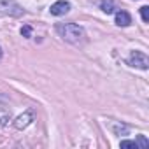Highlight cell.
<instances>
[{
    "instance_id": "7a4b0ae2",
    "label": "cell",
    "mask_w": 149,
    "mask_h": 149,
    "mask_svg": "<svg viewBox=\"0 0 149 149\" xmlns=\"http://www.w3.org/2000/svg\"><path fill=\"white\" fill-rule=\"evenodd\" d=\"M0 13L9 14V16H21V14H25L23 7L16 2V0H0Z\"/></svg>"
},
{
    "instance_id": "52a82bcc",
    "label": "cell",
    "mask_w": 149,
    "mask_h": 149,
    "mask_svg": "<svg viewBox=\"0 0 149 149\" xmlns=\"http://www.w3.org/2000/svg\"><path fill=\"white\" fill-rule=\"evenodd\" d=\"M102 11L107 14L114 13V0H102Z\"/></svg>"
},
{
    "instance_id": "277c9868",
    "label": "cell",
    "mask_w": 149,
    "mask_h": 149,
    "mask_svg": "<svg viewBox=\"0 0 149 149\" xmlns=\"http://www.w3.org/2000/svg\"><path fill=\"white\" fill-rule=\"evenodd\" d=\"M68 11H70V4L67 0H58V2H54L51 6V14H54V16H63Z\"/></svg>"
},
{
    "instance_id": "7c38bea8",
    "label": "cell",
    "mask_w": 149,
    "mask_h": 149,
    "mask_svg": "<svg viewBox=\"0 0 149 149\" xmlns=\"http://www.w3.org/2000/svg\"><path fill=\"white\" fill-rule=\"evenodd\" d=\"M0 60H2V47H0Z\"/></svg>"
},
{
    "instance_id": "ba28073f",
    "label": "cell",
    "mask_w": 149,
    "mask_h": 149,
    "mask_svg": "<svg viewBox=\"0 0 149 149\" xmlns=\"http://www.w3.org/2000/svg\"><path fill=\"white\" fill-rule=\"evenodd\" d=\"M140 16H142V19H144L146 23L149 21V7H147V6H142V7H140Z\"/></svg>"
},
{
    "instance_id": "9c48e42d",
    "label": "cell",
    "mask_w": 149,
    "mask_h": 149,
    "mask_svg": "<svg viewBox=\"0 0 149 149\" xmlns=\"http://www.w3.org/2000/svg\"><path fill=\"white\" fill-rule=\"evenodd\" d=\"M140 149H146V147H149V140L144 137V135H139V144H137Z\"/></svg>"
},
{
    "instance_id": "3957f363",
    "label": "cell",
    "mask_w": 149,
    "mask_h": 149,
    "mask_svg": "<svg viewBox=\"0 0 149 149\" xmlns=\"http://www.w3.org/2000/svg\"><path fill=\"white\" fill-rule=\"evenodd\" d=\"M128 63H130L132 67L140 68V70H147V67H149V58H147V54L142 53V51H132L130 56H128Z\"/></svg>"
},
{
    "instance_id": "8992f818",
    "label": "cell",
    "mask_w": 149,
    "mask_h": 149,
    "mask_svg": "<svg viewBox=\"0 0 149 149\" xmlns=\"http://www.w3.org/2000/svg\"><path fill=\"white\" fill-rule=\"evenodd\" d=\"M132 23V18L126 11H118L116 13V25L118 26H128Z\"/></svg>"
},
{
    "instance_id": "6da1fadb",
    "label": "cell",
    "mask_w": 149,
    "mask_h": 149,
    "mask_svg": "<svg viewBox=\"0 0 149 149\" xmlns=\"http://www.w3.org/2000/svg\"><path fill=\"white\" fill-rule=\"evenodd\" d=\"M56 32L60 33V37L70 44H83L86 40V32L83 26L76 25V23H60L56 25Z\"/></svg>"
},
{
    "instance_id": "30bf717a",
    "label": "cell",
    "mask_w": 149,
    "mask_h": 149,
    "mask_svg": "<svg viewBox=\"0 0 149 149\" xmlns=\"http://www.w3.org/2000/svg\"><path fill=\"white\" fill-rule=\"evenodd\" d=\"M21 35H23V37H32V28H30L28 25H25V26L21 28Z\"/></svg>"
},
{
    "instance_id": "5b68a950",
    "label": "cell",
    "mask_w": 149,
    "mask_h": 149,
    "mask_svg": "<svg viewBox=\"0 0 149 149\" xmlns=\"http://www.w3.org/2000/svg\"><path fill=\"white\" fill-rule=\"evenodd\" d=\"M32 121H33V112L28 111V112H25V114H21V116L16 118V121H14V128H18V130L26 128Z\"/></svg>"
},
{
    "instance_id": "8fae6325",
    "label": "cell",
    "mask_w": 149,
    "mask_h": 149,
    "mask_svg": "<svg viewBox=\"0 0 149 149\" xmlns=\"http://www.w3.org/2000/svg\"><path fill=\"white\" fill-rule=\"evenodd\" d=\"M121 147H135V149H139L137 142H132V140H123L121 142Z\"/></svg>"
}]
</instances>
